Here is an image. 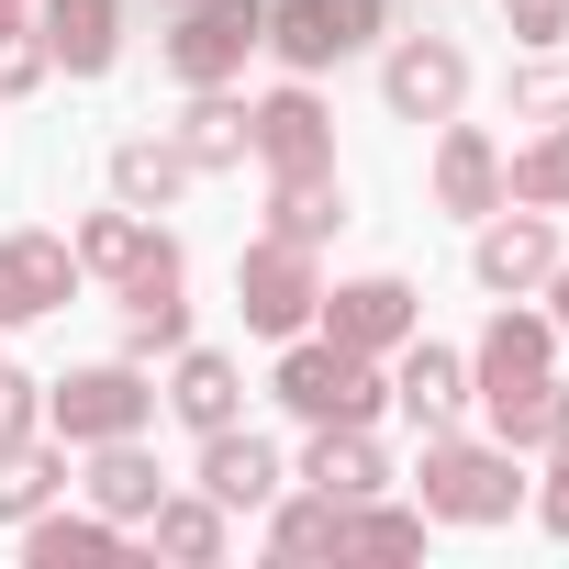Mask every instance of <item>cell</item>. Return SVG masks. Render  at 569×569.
<instances>
[{
    "mask_svg": "<svg viewBox=\"0 0 569 569\" xmlns=\"http://www.w3.org/2000/svg\"><path fill=\"white\" fill-rule=\"evenodd\" d=\"M279 402L313 413V425H369L380 380H369V358H358V347H291V369H279Z\"/></svg>",
    "mask_w": 569,
    "mask_h": 569,
    "instance_id": "6da1fadb",
    "label": "cell"
},
{
    "mask_svg": "<svg viewBox=\"0 0 569 569\" xmlns=\"http://www.w3.org/2000/svg\"><path fill=\"white\" fill-rule=\"evenodd\" d=\"M268 34V12H257V0H201V12L168 34V68L190 79V90H212V79H234L246 68V46Z\"/></svg>",
    "mask_w": 569,
    "mask_h": 569,
    "instance_id": "7a4b0ae2",
    "label": "cell"
},
{
    "mask_svg": "<svg viewBox=\"0 0 569 569\" xmlns=\"http://www.w3.org/2000/svg\"><path fill=\"white\" fill-rule=\"evenodd\" d=\"M369 34H380V0H279V23H268V46L291 57V68H336Z\"/></svg>",
    "mask_w": 569,
    "mask_h": 569,
    "instance_id": "3957f363",
    "label": "cell"
},
{
    "mask_svg": "<svg viewBox=\"0 0 569 569\" xmlns=\"http://www.w3.org/2000/svg\"><path fill=\"white\" fill-rule=\"evenodd\" d=\"M234 302H246V325H268V336H291L325 291H313V268H302V246L291 234H268V246H246V268H234Z\"/></svg>",
    "mask_w": 569,
    "mask_h": 569,
    "instance_id": "277c9868",
    "label": "cell"
},
{
    "mask_svg": "<svg viewBox=\"0 0 569 569\" xmlns=\"http://www.w3.org/2000/svg\"><path fill=\"white\" fill-rule=\"evenodd\" d=\"M425 502H436V513H458V525H491V513H513V458L436 447V458H425Z\"/></svg>",
    "mask_w": 569,
    "mask_h": 569,
    "instance_id": "5b68a950",
    "label": "cell"
},
{
    "mask_svg": "<svg viewBox=\"0 0 569 569\" xmlns=\"http://www.w3.org/2000/svg\"><path fill=\"white\" fill-rule=\"evenodd\" d=\"M134 425H146V380H134V369H79V380L57 391V436L112 447V436H134Z\"/></svg>",
    "mask_w": 569,
    "mask_h": 569,
    "instance_id": "8992f818",
    "label": "cell"
},
{
    "mask_svg": "<svg viewBox=\"0 0 569 569\" xmlns=\"http://www.w3.org/2000/svg\"><path fill=\"white\" fill-rule=\"evenodd\" d=\"M68 268H79V257H68L57 234H12V246H0V325L68 302Z\"/></svg>",
    "mask_w": 569,
    "mask_h": 569,
    "instance_id": "52a82bcc",
    "label": "cell"
},
{
    "mask_svg": "<svg viewBox=\"0 0 569 569\" xmlns=\"http://www.w3.org/2000/svg\"><path fill=\"white\" fill-rule=\"evenodd\" d=\"M325 325H336V347H391V336H413V291L402 279H347V291L325 302Z\"/></svg>",
    "mask_w": 569,
    "mask_h": 569,
    "instance_id": "ba28073f",
    "label": "cell"
},
{
    "mask_svg": "<svg viewBox=\"0 0 569 569\" xmlns=\"http://www.w3.org/2000/svg\"><path fill=\"white\" fill-rule=\"evenodd\" d=\"M246 146H257L279 179H291V168H325V112H313L302 90H279V101H257V112H246Z\"/></svg>",
    "mask_w": 569,
    "mask_h": 569,
    "instance_id": "9c48e42d",
    "label": "cell"
},
{
    "mask_svg": "<svg viewBox=\"0 0 569 569\" xmlns=\"http://www.w3.org/2000/svg\"><path fill=\"white\" fill-rule=\"evenodd\" d=\"M547 268H558V234L536 212H513V223L480 234V279H491V291H525V279H547Z\"/></svg>",
    "mask_w": 569,
    "mask_h": 569,
    "instance_id": "30bf717a",
    "label": "cell"
},
{
    "mask_svg": "<svg viewBox=\"0 0 569 569\" xmlns=\"http://www.w3.org/2000/svg\"><path fill=\"white\" fill-rule=\"evenodd\" d=\"M458 90H469L458 46H402V57H391V112H413V123H425V112H447Z\"/></svg>",
    "mask_w": 569,
    "mask_h": 569,
    "instance_id": "8fae6325",
    "label": "cell"
},
{
    "mask_svg": "<svg viewBox=\"0 0 569 569\" xmlns=\"http://www.w3.org/2000/svg\"><path fill=\"white\" fill-rule=\"evenodd\" d=\"M491 425H502V447H547V436L569 425V391H558L547 369H536V380H502V391H491Z\"/></svg>",
    "mask_w": 569,
    "mask_h": 569,
    "instance_id": "7c38bea8",
    "label": "cell"
},
{
    "mask_svg": "<svg viewBox=\"0 0 569 569\" xmlns=\"http://www.w3.org/2000/svg\"><path fill=\"white\" fill-rule=\"evenodd\" d=\"M46 57H68L79 79L112 68V0H46Z\"/></svg>",
    "mask_w": 569,
    "mask_h": 569,
    "instance_id": "4fadbf2b",
    "label": "cell"
},
{
    "mask_svg": "<svg viewBox=\"0 0 569 569\" xmlns=\"http://www.w3.org/2000/svg\"><path fill=\"white\" fill-rule=\"evenodd\" d=\"M201 480H212V502H268V491H279V458H268L257 436H223V425H212V458H201Z\"/></svg>",
    "mask_w": 569,
    "mask_h": 569,
    "instance_id": "5bb4252c",
    "label": "cell"
},
{
    "mask_svg": "<svg viewBox=\"0 0 569 569\" xmlns=\"http://www.w3.org/2000/svg\"><path fill=\"white\" fill-rule=\"evenodd\" d=\"M325 502H358V491H380V458L358 447V425H325V447H313V469H302Z\"/></svg>",
    "mask_w": 569,
    "mask_h": 569,
    "instance_id": "9a60e30c",
    "label": "cell"
},
{
    "mask_svg": "<svg viewBox=\"0 0 569 569\" xmlns=\"http://www.w3.org/2000/svg\"><path fill=\"white\" fill-rule=\"evenodd\" d=\"M402 413H413L425 436L458 413V358H447V347H413V358H402Z\"/></svg>",
    "mask_w": 569,
    "mask_h": 569,
    "instance_id": "2e32d148",
    "label": "cell"
},
{
    "mask_svg": "<svg viewBox=\"0 0 569 569\" xmlns=\"http://www.w3.org/2000/svg\"><path fill=\"white\" fill-rule=\"evenodd\" d=\"M336 223H347L336 179H325V168H291V190H279V234H291V246H313V234H336Z\"/></svg>",
    "mask_w": 569,
    "mask_h": 569,
    "instance_id": "e0dca14e",
    "label": "cell"
},
{
    "mask_svg": "<svg viewBox=\"0 0 569 569\" xmlns=\"http://www.w3.org/2000/svg\"><path fill=\"white\" fill-rule=\"evenodd\" d=\"M436 201H447V212H491V146H480V134H447V157H436Z\"/></svg>",
    "mask_w": 569,
    "mask_h": 569,
    "instance_id": "ac0fdd59",
    "label": "cell"
},
{
    "mask_svg": "<svg viewBox=\"0 0 569 569\" xmlns=\"http://www.w3.org/2000/svg\"><path fill=\"white\" fill-rule=\"evenodd\" d=\"M547 369V325H525V313H502L491 336H480V380L502 391V380H536Z\"/></svg>",
    "mask_w": 569,
    "mask_h": 569,
    "instance_id": "d6986e66",
    "label": "cell"
},
{
    "mask_svg": "<svg viewBox=\"0 0 569 569\" xmlns=\"http://www.w3.org/2000/svg\"><path fill=\"white\" fill-rule=\"evenodd\" d=\"M90 491H101V513H157V469H146V458H134L123 436L101 447V469H90Z\"/></svg>",
    "mask_w": 569,
    "mask_h": 569,
    "instance_id": "ffe728a7",
    "label": "cell"
},
{
    "mask_svg": "<svg viewBox=\"0 0 569 569\" xmlns=\"http://www.w3.org/2000/svg\"><path fill=\"white\" fill-rule=\"evenodd\" d=\"M179 157H190V168H234V157H246V112H234V101H201L190 134H179Z\"/></svg>",
    "mask_w": 569,
    "mask_h": 569,
    "instance_id": "44dd1931",
    "label": "cell"
},
{
    "mask_svg": "<svg viewBox=\"0 0 569 569\" xmlns=\"http://www.w3.org/2000/svg\"><path fill=\"white\" fill-rule=\"evenodd\" d=\"M79 257H90V268H123V279H134V268H146V257H168V246H157V234H146L134 212H101V223L79 234Z\"/></svg>",
    "mask_w": 569,
    "mask_h": 569,
    "instance_id": "7402d4cb",
    "label": "cell"
},
{
    "mask_svg": "<svg viewBox=\"0 0 569 569\" xmlns=\"http://www.w3.org/2000/svg\"><path fill=\"white\" fill-rule=\"evenodd\" d=\"M112 179H123V201H168V190L190 179V157H168V146H146V134H134V146L112 157Z\"/></svg>",
    "mask_w": 569,
    "mask_h": 569,
    "instance_id": "603a6c76",
    "label": "cell"
},
{
    "mask_svg": "<svg viewBox=\"0 0 569 569\" xmlns=\"http://www.w3.org/2000/svg\"><path fill=\"white\" fill-rule=\"evenodd\" d=\"M46 491H57V458H46V447H23V436H12V447H0V513H34V502H46Z\"/></svg>",
    "mask_w": 569,
    "mask_h": 569,
    "instance_id": "cb8c5ba5",
    "label": "cell"
},
{
    "mask_svg": "<svg viewBox=\"0 0 569 569\" xmlns=\"http://www.w3.org/2000/svg\"><path fill=\"white\" fill-rule=\"evenodd\" d=\"M179 413H190V425H234V369H223V358H190V369H179Z\"/></svg>",
    "mask_w": 569,
    "mask_h": 569,
    "instance_id": "d4e9b609",
    "label": "cell"
},
{
    "mask_svg": "<svg viewBox=\"0 0 569 569\" xmlns=\"http://www.w3.org/2000/svg\"><path fill=\"white\" fill-rule=\"evenodd\" d=\"M157 547H179V558H212V547H223V525H212L201 502H157Z\"/></svg>",
    "mask_w": 569,
    "mask_h": 569,
    "instance_id": "484cf974",
    "label": "cell"
},
{
    "mask_svg": "<svg viewBox=\"0 0 569 569\" xmlns=\"http://www.w3.org/2000/svg\"><path fill=\"white\" fill-rule=\"evenodd\" d=\"M79 558H112L101 525H34V569H79Z\"/></svg>",
    "mask_w": 569,
    "mask_h": 569,
    "instance_id": "4316f807",
    "label": "cell"
},
{
    "mask_svg": "<svg viewBox=\"0 0 569 569\" xmlns=\"http://www.w3.org/2000/svg\"><path fill=\"white\" fill-rule=\"evenodd\" d=\"M513 190H525L536 212H547V201H569V134H547V146H536V157L513 168Z\"/></svg>",
    "mask_w": 569,
    "mask_h": 569,
    "instance_id": "83f0119b",
    "label": "cell"
},
{
    "mask_svg": "<svg viewBox=\"0 0 569 569\" xmlns=\"http://www.w3.org/2000/svg\"><path fill=\"white\" fill-rule=\"evenodd\" d=\"M336 547H369V558H402V547H425V525H402V513H358V525H336Z\"/></svg>",
    "mask_w": 569,
    "mask_h": 569,
    "instance_id": "f1b7e54d",
    "label": "cell"
},
{
    "mask_svg": "<svg viewBox=\"0 0 569 569\" xmlns=\"http://www.w3.org/2000/svg\"><path fill=\"white\" fill-rule=\"evenodd\" d=\"M336 502H302V513H279V558H313V547H336Z\"/></svg>",
    "mask_w": 569,
    "mask_h": 569,
    "instance_id": "f546056e",
    "label": "cell"
},
{
    "mask_svg": "<svg viewBox=\"0 0 569 569\" xmlns=\"http://www.w3.org/2000/svg\"><path fill=\"white\" fill-rule=\"evenodd\" d=\"M513 112H569V57L525 68V79H513Z\"/></svg>",
    "mask_w": 569,
    "mask_h": 569,
    "instance_id": "4dcf8cb0",
    "label": "cell"
},
{
    "mask_svg": "<svg viewBox=\"0 0 569 569\" xmlns=\"http://www.w3.org/2000/svg\"><path fill=\"white\" fill-rule=\"evenodd\" d=\"M547 447H558V469H547V525H558V536H569V425H558V436H547Z\"/></svg>",
    "mask_w": 569,
    "mask_h": 569,
    "instance_id": "1f68e13d",
    "label": "cell"
},
{
    "mask_svg": "<svg viewBox=\"0 0 569 569\" xmlns=\"http://www.w3.org/2000/svg\"><path fill=\"white\" fill-rule=\"evenodd\" d=\"M23 425H34V391H23V380H12V369H0V447H12V436H23Z\"/></svg>",
    "mask_w": 569,
    "mask_h": 569,
    "instance_id": "d6a6232c",
    "label": "cell"
},
{
    "mask_svg": "<svg viewBox=\"0 0 569 569\" xmlns=\"http://www.w3.org/2000/svg\"><path fill=\"white\" fill-rule=\"evenodd\" d=\"M502 12H513V34H536V46L558 34V0H502Z\"/></svg>",
    "mask_w": 569,
    "mask_h": 569,
    "instance_id": "836d02e7",
    "label": "cell"
},
{
    "mask_svg": "<svg viewBox=\"0 0 569 569\" xmlns=\"http://www.w3.org/2000/svg\"><path fill=\"white\" fill-rule=\"evenodd\" d=\"M12 34H23V0H0V46H12Z\"/></svg>",
    "mask_w": 569,
    "mask_h": 569,
    "instance_id": "e575fe53",
    "label": "cell"
},
{
    "mask_svg": "<svg viewBox=\"0 0 569 569\" xmlns=\"http://www.w3.org/2000/svg\"><path fill=\"white\" fill-rule=\"evenodd\" d=\"M558 325H569V279H558Z\"/></svg>",
    "mask_w": 569,
    "mask_h": 569,
    "instance_id": "d590c367",
    "label": "cell"
}]
</instances>
